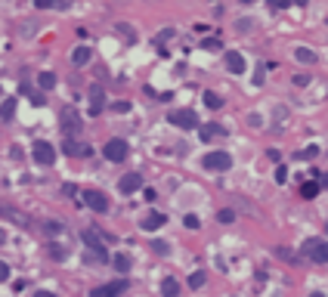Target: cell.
<instances>
[{"mask_svg":"<svg viewBox=\"0 0 328 297\" xmlns=\"http://www.w3.org/2000/svg\"><path fill=\"white\" fill-rule=\"evenodd\" d=\"M81 242L87 245V257L93 260V263H105V260H109V254H105V242L99 238L96 229H84V232H81Z\"/></svg>","mask_w":328,"mask_h":297,"instance_id":"cell-1","label":"cell"},{"mask_svg":"<svg viewBox=\"0 0 328 297\" xmlns=\"http://www.w3.org/2000/svg\"><path fill=\"white\" fill-rule=\"evenodd\" d=\"M102 155H105V161H112V164H121L127 155H130V146H127V140H109L102 146Z\"/></svg>","mask_w":328,"mask_h":297,"instance_id":"cell-2","label":"cell"},{"mask_svg":"<svg viewBox=\"0 0 328 297\" xmlns=\"http://www.w3.org/2000/svg\"><path fill=\"white\" fill-rule=\"evenodd\" d=\"M303 257H310L313 263H328V242L325 238H307L303 242Z\"/></svg>","mask_w":328,"mask_h":297,"instance_id":"cell-3","label":"cell"},{"mask_svg":"<svg viewBox=\"0 0 328 297\" xmlns=\"http://www.w3.org/2000/svg\"><path fill=\"white\" fill-rule=\"evenodd\" d=\"M202 167L205 170H229L232 167V155L223 152V148H214V152H207L202 158Z\"/></svg>","mask_w":328,"mask_h":297,"instance_id":"cell-4","label":"cell"},{"mask_svg":"<svg viewBox=\"0 0 328 297\" xmlns=\"http://www.w3.org/2000/svg\"><path fill=\"white\" fill-rule=\"evenodd\" d=\"M31 158L38 161L41 167H50L53 161H56V148H53V143H46V140H38L31 146Z\"/></svg>","mask_w":328,"mask_h":297,"instance_id":"cell-5","label":"cell"},{"mask_svg":"<svg viewBox=\"0 0 328 297\" xmlns=\"http://www.w3.org/2000/svg\"><path fill=\"white\" fill-rule=\"evenodd\" d=\"M167 121L173 124V127H180V130H195L198 127V115L192 109H180V111H170Z\"/></svg>","mask_w":328,"mask_h":297,"instance_id":"cell-6","label":"cell"},{"mask_svg":"<svg viewBox=\"0 0 328 297\" xmlns=\"http://www.w3.org/2000/svg\"><path fill=\"white\" fill-rule=\"evenodd\" d=\"M127 291V279H115V282H105L99 288H93L90 297H121Z\"/></svg>","mask_w":328,"mask_h":297,"instance_id":"cell-7","label":"cell"},{"mask_svg":"<svg viewBox=\"0 0 328 297\" xmlns=\"http://www.w3.org/2000/svg\"><path fill=\"white\" fill-rule=\"evenodd\" d=\"M81 198H84V204H87L90 211H96V214L109 211V198H105V192H99V189H87Z\"/></svg>","mask_w":328,"mask_h":297,"instance_id":"cell-8","label":"cell"},{"mask_svg":"<svg viewBox=\"0 0 328 297\" xmlns=\"http://www.w3.org/2000/svg\"><path fill=\"white\" fill-rule=\"evenodd\" d=\"M81 130V118H78V111L75 109H62V133L72 140V133Z\"/></svg>","mask_w":328,"mask_h":297,"instance_id":"cell-9","label":"cell"},{"mask_svg":"<svg viewBox=\"0 0 328 297\" xmlns=\"http://www.w3.org/2000/svg\"><path fill=\"white\" fill-rule=\"evenodd\" d=\"M0 217H6V220H13L16 226H22V229H28L31 226V220L22 211H16V208H9V204H0Z\"/></svg>","mask_w":328,"mask_h":297,"instance_id":"cell-10","label":"cell"},{"mask_svg":"<svg viewBox=\"0 0 328 297\" xmlns=\"http://www.w3.org/2000/svg\"><path fill=\"white\" fill-rule=\"evenodd\" d=\"M164 223H167V217H164L161 211H149V214L143 217V223H139V226H143L146 232H155V229H161Z\"/></svg>","mask_w":328,"mask_h":297,"instance_id":"cell-11","label":"cell"},{"mask_svg":"<svg viewBox=\"0 0 328 297\" xmlns=\"http://www.w3.org/2000/svg\"><path fill=\"white\" fill-rule=\"evenodd\" d=\"M118 189L124 192V195H130V192L143 189V177H139V174H124V177H121V183H118Z\"/></svg>","mask_w":328,"mask_h":297,"instance_id":"cell-12","label":"cell"},{"mask_svg":"<svg viewBox=\"0 0 328 297\" xmlns=\"http://www.w3.org/2000/svg\"><path fill=\"white\" fill-rule=\"evenodd\" d=\"M226 68H229L232 74H245V68H248V65H245V56L239 50H229L226 53Z\"/></svg>","mask_w":328,"mask_h":297,"instance_id":"cell-13","label":"cell"},{"mask_svg":"<svg viewBox=\"0 0 328 297\" xmlns=\"http://www.w3.org/2000/svg\"><path fill=\"white\" fill-rule=\"evenodd\" d=\"M65 155H72V158H87L90 155V146L87 143H78V140H65Z\"/></svg>","mask_w":328,"mask_h":297,"instance_id":"cell-14","label":"cell"},{"mask_svg":"<svg viewBox=\"0 0 328 297\" xmlns=\"http://www.w3.org/2000/svg\"><path fill=\"white\" fill-rule=\"evenodd\" d=\"M229 130L223 127V124H205L202 130H198V136H202V143H207V140H217V136H226Z\"/></svg>","mask_w":328,"mask_h":297,"instance_id":"cell-15","label":"cell"},{"mask_svg":"<svg viewBox=\"0 0 328 297\" xmlns=\"http://www.w3.org/2000/svg\"><path fill=\"white\" fill-rule=\"evenodd\" d=\"M102 102H105L102 87L93 84V87H90V115H99V111H102Z\"/></svg>","mask_w":328,"mask_h":297,"instance_id":"cell-16","label":"cell"},{"mask_svg":"<svg viewBox=\"0 0 328 297\" xmlns=\"http://www.w3.org/2000/svg\"><path fill=\"white\" fill-rule=\"evenodd\" d=\"M161 297H180V279H173L167 276L161 282Z\"/></svg>","mask_w":328,"mask_h":297,"instance_id":"cell-17","label":"cell"},{"mask_svg":"<svg viewBox=\"0 0 328 297\" xmlns=\"http://www.w3.org/2000/svg\"><path fill=\"white\" fill-rule=\"evenodd\" d=\"M294 59H297V62H303V65H313L316 59H319V56H316L310 47H297V50H294Z\"/></svg>","mask_w":328,"mask_h":297,"instance_id":"cell-18","label":"cell"},{"mask_svg":"<svg viewBox=\"0 0 328 297\" xmlns=\"http://www.w3.org/2000/svg\"><path fill=\"white\" fill-rule=\"evenodd\" d=\"M13 115H16V99L9 96V99H3V106H0V121H13Z\"/></svg>","mask_w":328,"mask_h":297,"instance_id":"cell-19","label":"cell"},{"mask_svg":"<svg viewBox=\"0 0 328 297\" xmlns=\"http://www.w3.org/2000/svg\"><path fill=\"white\" fill-rule=\"evenodd\" d=\"M316 195H319V183H316V180H310V183H300V198H316Z\"/></svg>","mask_w":328,"mask_h":297,"instance_id":"cell-20","label":"cell"},{"mask_svg":"<svg viewBox=\"0 0 328 297\" xmlns=\"http://www.w3.org/2000/svg\"><path fill=\"white\" fill-rule=\"evenodd\" d=\"M202 99H205V106H207V109H220V106H223V96L214 93V90H205Z\"/></svg>","mask_w":328,"mask_h":297,"instance_id":"cell-21","label":"cell"},{"mask_svg":"<svg viewBox=\"0 0 328 297\" xmlns=\"http://www.w3.org/2000/svg\"><path fill=\"white\" fill-rule=\"evenodd\" d=\"M90 56H93L90 47H78V50L72 53V62H75V65H87V62H90Z\"/></svg>","mask_w":328,"mask_h":297,"instance_id":"cell-22","label":"cell"},{"mask_svg":"<svg viewBox=\"0 0 328 297\" xmlns=\"http://www.w3.org/2000/svg\"><path fill=\"white\" fill-rule=\"evenodd\" d=\"M38 87H41V90H53V87H56V74H53V72H41V74H38Z\"/></svg>","mask_w":328,"mask_h":297,"instance_id":"cell-23","label":"cell"},{"mask_svg":"<svg viewBox=\"0 0 328 297\" xmlns=\"http://www.w3.org/2000/svg\"><path fill=\"white\" fill-rule=\"evenodd\" d=\"M112 263H115V269H118V272H130V257H127V254H115Z\"/></svg>","mask_w":328,"mask_h":297,"instance_id":"cell-24","label":"cell"},{"mask_svg":"<svg viewBox=\"0 0 328 297\" xmlns=\"http://www.w3.org/2000/svg\"><path fill=\"white\" fill-rule=\"evenodd\" d=\"M149 248H152V251H155V254H158V257H167V254H170V245H167V242H161V238H155V242H152Z\"/></svg>","mask_w":328,"mask_h":297,"instance_id":"cell-25","label":"cell"},{"mask_svg":"<svg viewBox=\"0 0 328 297\" xmlns=\"http://www.w3.org/2000/svg\"><path fill=\"white\" fill-rule=\"evenodd\" d=\"M43 232H46V235H59V232H62V223H59V220H46V223H43Z\"/></svg>","mask_w":328,"mask_h":297,"instance_id":"cell-26","label":"cell"},{"mask_svg":"<svg viewBox=\"0 0 328 297\" xmlns=\"http://www.w3.org/2000/svg\"><path fill=\"white\" fill-rule=\"evenodd\" d=\"M50 257H53V260H65V257H68V251H65L62 245H56V242H53V245H50Z\"/></svg>","mask_w":328,"mask_h":297,"instance_id":"cell-27","label":"cell"},{"mask_svg":"<svg viewBox=\"0 0 328 297\" xmlns=\"http://www.w3.org/2000/svg\"><path fill=\"white\" fill-rule=\"evenodd\" d=\"M276 257H282V260H288V263H297V257H294V254H291V251H288V248H282V245H279V248H276Z\"/></svg>","mask_w":328,"mask_h":297,"instance_id":"cell-28","label":"cell"},{"mask_svg":"<svg viewBox=\"0 0 328 297\" xmlns=\"http://www.w3.org/2000/svg\"><path fill=\"white\" fill-rule=\"evenodd\" d=\"M202 285H205V272L198 269V272H192V276H189V288H202Z\"/></svg>","mask_w":328,"mask_h":297,"instance_id":"cell-29","label":"cell"},{"mask_svg":"<svg viewBox=\"0 0 328 297\" xmlns=\"http://www.w3.org/2000/svg\"><path fill=\"white\" fill-rule=\"evenodd\" d=\"M183 223H186V229H198V226H202V220H198L195 214H186V220H183Z\"/></svg>","mask_w":328,"mask_h":297,"instance_id":"cell-30","label":"cell"},{"mask_svg":"<svg viewBox=\"0 0 328 297\" xmlns=\"http://www.w3.org/2000/svg\"><path fill=\"white\" fill-rule=\"evenodd\" d=\"M25 93L31 96V102H34V106H43V102H46V99H43V93H38V90H28V87H25Z\"/></svg>","mask_w":328,"mask_h":297,"instance_id":"cell-31","label":"cell"},{"mask_svg":"<svg viewBox=\"0 0 328 297\" xmlns=\"http://www.w3.org/2000/svg\"><path fill=\"white\" fill-rule=\"evenodd\" d=\"M217 220H220V223H232V220H236V214H232L229 208H223V211L217 214Z\"/></svg>","mask_w":328,"mask_h":297,"instance_id":"cell-32","label":"cell"},{"mask_svg":"<svg viewBox=\"0 0 328 297\" xmlns=\"http://www.w3.org/2000/svg\"><path fill=\"white\" fill-rule=\"evenodd\" d=\"M316 155H319V146H307V148L300 152V158H307V161H310V158H316Z\"/></svg>","mask_w":328,"mask_h":297,"instance_id":"cell-33","label":"cell"},{"mask_svg":"<svg viewBox=\"0 0 328 297\" xmlns=\"http://www.w3.org/2000/svg\"><path fill=\"white\" fill-rule=\"evenodd\" d=\"M202 50H210V53H214V50H220V40H217V37H207V40L202 43Z\"/></svg>","mask_w":328,"mask_h":297,"instance_id":"cell-34","label":"cell"},{"mask_svg":"<svg viewBox=\"0 0 328 297\" xmlns=\"http://www.w3.org/2000/svg\"><path fill=\"white\" fill-rule=\"evenodd\" d=\"M118 31L124 34V37H127V40H136V34H133V28H127V25H118Z\"/></svg>","mask_w":328,"mask_h":297,"instance_id":"cell-35","label":"cell"},{"mask_svg":"<svg viewBox=\"0 0 328 297\" xmlns=\"http://www.w3.org/2000/svg\"><path fill=\"white\" fill-rule=\"evenodd\" d=\"M294 84L297 87H307L310 84V74H294Z\"/></svg>","mask_w":328,"mask_h":297,"instance_id":"cell-36","label":"cell"},{"mask_svg":"<svg viewBox=\"0 0 328 297\" xmlns=\"http://www.w3.org/2000/svg\"><path fill=\"white\" fill-rule=\"evenodd\" d=\"M288 180V170L285 167H276V183H285Z\"/></svg>","mask_w":328,"mask_h":297,"instance_id":"cell-37","label":"cell"},{"mask_svg":"<svg viewBox=\"0 0 328 297\" xmlns=\"http://www.w3.org/2000/svg\"><path fill=\"white\" fill-rule=\"evenodd\" d=\"M6 279H9V266L0 260V282H6Z\"/></svg>","mask_w":328,"mask_h":297,"instance_id":"cell-38","label":"cell"},{"mask_svg":"<svg viewBox=\"0 0 328 297\" xmlns=\"http://www.w3.org/2000/svg\"><path fill=\"white\" fill-rule=\"evenodd\" d=\"M316 183H319V189H328V170H325V174H319V180H316Z\"/></svg>","mask_w":328,"mask_h":297,"instance_id":"cell-39","label":"cell"},{"mask_svg":"<svg viewBox=\"0 0 328 297\" xmlns=\"http://www.w3.org/2000/svg\"><path fill=\"white\" fill-rule=\"evenodd\" d=\"M239 31H251V19H242L239 22Z\"/></svg>","mask_w":328,"mask_h":297,"instance_id":"cell-40","label":"cell"},{"mask_svg":"<svg viewBox=\"0 0 328 297\" xmlns=\"http://www.w3.org/2000/svg\"><path fill=\"white\" fill-rule=\"evenodd\" d=\"M34 297H56L53 291H34Z\"/></svg>","mask_w":328,"mask_h":297,"instance_id":"cell-41","label":"cell"},{"mask_svg":"<svg viewBox=\"0 0 328 297\" xmlns=\"http://www.w3.org/2000/svg\"><path fill=\"white\" fill-rule=\"evenodd\" d=\"M310 297H322V294H319V291H316V294H310Z\"/></svg>","mask_w":328,"mask_h":297,"instance_id":"cell-42","label":"cell"}]
</instances>
